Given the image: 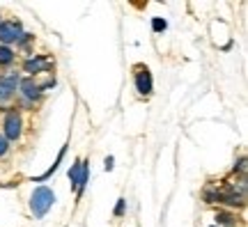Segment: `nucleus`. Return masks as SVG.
I'll return each mask as SVG.
<instances>
[{
	"mask_svg": "<svg viewBox=\"0 0 248 227\" xmlns=\"http://www.w3.org/2000/svg\"><path fill=\"white\" fill-rule=\"evenodd\" d=\"M55 202V193L51 188H46V186H39L35 193H32V197H30V211H32V216L35 218H44L48 209L53 207Z\"/></svg>",
	"mask_w": 248,
	"mask_h": 227,
	"instance_id": "nucleus-1",
	"label": "nucleus"
},
{
	"mask_svg": "<svg viewBox=\"0 0 248 227\" xmlns=\"http://www.w3.org/2000/svg\"><path fill=\"white\" fill-rule=\"evenodd\" d=\"M124 204H126V200L122 197V200L117 202V207H115V216H122V213H124Z\"/></svg>",
	"mask_w": 248,
	"mask_h": 227,
	"instance_id": "nucleus-13",
	"label": "nucleus"
},
{
	"mask_svg": "<svg viewBox=\"0 0 248 227\" xmlns=\"http://www.w3.org/2000/svg\"><path fill=\"white\" fill-rule=\"evenodd\" d=\"M7 149H9V142L5 140V136H0V158L7 154Z\"/></svg>",
	"mask_w": 248,
	"mask_h": 227,
	"instance_id": "nucleus-12",
	"label": "nucleus"
},
{
	"mask_svg": "<svg viewBox=\"0 0 248 227\" xmlns=\"http://www.w3.org/2000/svg\"><path fill=\"white\" fill-rule=\"evenodd\" d=\"M18 88H21V94H23V99H26V101H35V99H39V96H42L39 85H37L32 78L18 80Z\"/></svg>",
	"mask_w": 248,
	"mask_h": 227,
	"instance_id": "nucleus-8",
	"label": "nucleus"
},
{
	"mask_svg": "<svg viewBox=\"0 0 248 227\" xmlns=\"http://www.w3.org/2000/svg\"><path fill=\"white\" fill-rule=\"evenodd\" d=\"M216 223L218 225H234L237 220L232 218V213H225V211H221V213H216ZM216 225V227H218Z\"/></svg>",
	"mask_w": 248,
	"mask_h": 227,
	"instance_id": "nucleus-10",
	"label": "nucleus"
},
{
	"mask_svg": "<svg viewBox=\"0 0 248 227\" xmlns=\"http://www.w3.org/2000/svg\"><path fill=\"white\" fill-rule=\"evenodd\" d=\"M106 170H113V158H110V156L106 158Z\"/></svg>",
	"mask_w": 248,
	"mask_h": 227,
	"instance_id": "nucleus-14",
	"label": "nucleus"
},
{
	"mask_svg": "<svg viewBox=\"0 0 248 227\" xmlns=\"http://www.w3.org/2000/svg\"><path fill=\"white\" fill-rule=\"evenodd\" d=\"M136 90L140 92L142 96L152 94V74L147 67H136Z\"/></svg>",
	"mask_w": 248,
	"mask_h": 227,
	"instance_id": "nucleus-7",
	"label": "nucleus"
},
{
	"mask_svg": "<svg viewBox=\"0 0 248 227\" xmlns=\"http://www.w3.org/2000/svg\"><path fill=\"white\" fill-rule=\"evenodd\" d=\"M152 28H154V32H163V30L168 28V23H166L163 18H154V21H152Z\"/></svg>",
	"mask_w": 248,
	"mask_h": 227,
	"instance_id": "nucleus-11",
	"label": "nucleus"
},
{
	"mask_svg": "<svg viewBox=\"0 0 248 227\" xmlns=\"http://www.w3.org/2000/svg\"><path fill=\"white\" fill-rule=\"evenodd\" d=\"M12 62H14V51H12L9 46H0V64L7 67Z\"/></svg>",
	"mask_w": 248,
	"mask_h": 227,
	"instance_id": "nucleus-9",
	"label": "nucleus"
},
{
	"mask_svg": "<svg viewBox=\"0 0 248 227\" xmlns=\"http://www.w3.org/2000/svg\"><path fill=\"white\" fill-rule=\"evenodd\" d=\"M69 179H71V183L76 186V191H78V195H80V193H83V188L88 186L90 166L85 163V161H76V163L71 166V170H69Z\"/></svg>",
	"mask_w": 248,
	"mask_h": 227,
	"instance_id": "nucleus-2",
	"label": "nucleus"
},
{
	"mask_svg": "<svg viewBox=\"0 0 248 227\" xmlns=\"http://www.w3.org/2000/svg\"><path fill=\"white\" fill-rule=\"evenodd\" d=\"M21 35H23V30H21L18 21H2L0 23V42H2V46H9V44H14V42H18Z\"/></svg>",
	"mask_w": 248,
	"mask_h": 227,
	"instance_id": "nucleus-3",
	"label": "nucleus"
},
{
	"mask_svg": "<svg viewBox=\"0 0 248 227\" xmlns=\"http://www.w3.org/2000/svg\"><path fill=\"white\" fill-rule=\"evenodd\" d=\"M18 80L21 78H18L16 71H9L5 76H0V101H7V99L14 96V92L18 88Z\"/></svg>",
	"mask_w": 248,
	"mask_h": 227,
	"instance_id": "nucleus-6",
	"label": "nucleus"
},
{
	"mask_svg": "<svg viewBox=\"0 0 248 227\" xmlns=\"http://www.w3.org/2000/svg\"><path fill=\"white\" fill-rule=\"evenodd\" d=\"M51 64H53V58H51V55H32V58H28V60L23 62V71H28L30 76H35V74L48 71Z\"/></svg>",
	"mask_w": 248,
	"mask_h": 227,
	"instance_id": "nucleus-5",
	"label": "nucleus"
},
{
	"mask_svg": "<svg viewBox=\"0 0 248 227\" xmlns=\"http://www.w3.org/2000/svg\"><path fill=\"white\" fill-rule=\"evenodd\" d=\"M21 115L16 113V110H7V115H5V140H12V142H14V140H18L21 138V131H23V129H21Z\"/></svg>",
	"mask_w": 248,
	"mask_h": 227,
	"instance_id": "nucleus-4",
	"label": "nucleus"
}]
</instances>
